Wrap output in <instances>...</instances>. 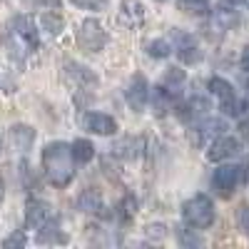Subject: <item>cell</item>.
Wrapping results in <instances>:
<instances>
[{
    "label": "cell",
    "instance_id": "9c48e42d",
    "mask_svg": "<svg viewBox=\"0 0 249 249\" xmlns=\"http://www.w3.org/2000/svg\"><path fill=\"white\" fill-rule=\"evenodd\" d=\"M175 40H177V55H179V60L184 62V65H195V62H199L202 53H199V48L195 45L192 35L175 30Z\"/></svg>",
    "mask_w": 249,
    "mask_h": 249
},
{
    "label": "cell",
    "instance_id": "f1b7e54d",
    "mask_svg": "<svg viewBox=\"0 0 249 249\" xmlns=\"http://www.w3.org/2000/svg\"><path fill=\"white\" fill-rule=\"evenodd\" d=\"M25 242H28V239H25V234L18 230V232H13L10 237H5V239H3V247H5V249H10V247H23Z\"/></svg>",
    "mask_w": 249,
    "mask_h": 249
},
{
    "label": "cell",
    "instance_id": "277c9868",
    "mask_svg": "<svg viewBox=\"0 0 249 249\" xmlns=\"http://www.w3.org/2000/svg\"><path fill=\"white\" fill-rule=\"evenodd\" d=\"M239 177H242V167H237V164H219V167L214 170V175H212L214 192L219 197H230L237 190Z\"/></svg>",
    "mask_w": 249,
    "mask_h": 249
},
{
    "label": "cell",
    "instance_id": "7402d4cb",
    "mask_svg": "<svg viewBox=\"0 0 249 249\" xmlns=\"http://www.w3.org/2000/svg\"><path fill=\"white\" fill-rule=\"evenodd\" d=\"M179 8L190 15H204L210 13V0H179Z\"/></svg>",
    "mask_w": 249,
    "mask_h": 249
},
{
    "label": "cell",
    "instance_id": "f546056e",
    "mask_svg": "<svg viewBox=\"0 0 249 249\" xmlns=\"http://www.w3.org/2000/svg\"><path fill=\"white\" fill-rule=\"evenodd\" d=\"M177 239H179L182 244H187V247H197V244L202 242L197 234H190V230H182V232H177Z\"/></svg>",
    "mask_w": 249,
    "mask_h": 249
},
{
    "label": "cell",
    "instance_id": "e0dca14e",
    "mask_svg": "<svg viewBox=\"0 0 249 249\" xmlns=\"http://www.w3.org/2000/svg\"><path fill=\"white\" fill-rule=\"evenodd\" d=\"M152 107H155V115L162 117L167 115V110L172 107V95L167 88H155V95H152Z\"/></svg>",
    "mask_w": 249,
    "mask_h": 249
},
{
    "label": "cell",
    "instance_id": "3957f363",
    "mask_svg": "<svg viewBox=\"0 0 249 249\" xmlns=\"http://www.w3.org/2000/svg\"><path fill=\"white\" fill-rule=\"evenodd\" d=\"M77 45L88 53H100L107 45V30L102 28L100 20H95V18L82 20L77 28Z\"/></svg>",
    "mask_w": 249,
    "mask_h": 249
},
{
    "label": "cell",
    "instance_id": "4316f807",
    "mask_svg": "<svg viewBox=\"0 0 249 249\" xmlns=\"http://www.w3.org/2000/svg\"><path fill=\"white\" fill-rule=\"evenodd\" d=\"M237 227L249 237V204H239L237 207Z\"/></svg>",
    "mask_w": 249,
    "mask_h": 249
},
{
    "label": "cell",
    "instance_id": "f35d334b",
    "mask_svg": "<svg viewBox=\"0 0 249 249\" xmlns=\"http://www.w3.org/2000/svg\"><path fill=\"white\" fill-rule=\"evenodd\" d=\"M247 5H249V0H247Z\"/></svg>",
    "mask_w": 249,
    "mask_h": 249
},
{
    "label": "cell",
    "instance_id": "8992f818",
    "mask_svg": "<svg viewBox=\"0 0 249 249\" xmlns=\"http://www.w3.org/2000/svg\"><path fill=\"white\" fill-rule=\"evenodd\" d=\"M82 127L92 135H115L117 122H115V117H110L105 112H88L82 117Z\"/></svg>",
    "mask_w": 249,
    "mask_h": 249
},
{
    "label": "cell",
    "instance_id": "d4e9b609",
    "mask_svg": "<svg viewBox=\"0 0 249 249\" xmlns=\"http://www.w3.org/2000/svg\"><path fill=\"white\" fill-rule=\"evenodd\" d=\"M70 3L80 10H105L110 5V0H70Z\"/></svg>",
    "mask_w": 249,
    "mask_h": 249
},
{
    "label": "cell",
    "instance_id": "2e32d148",
    "mask_svg": "<svg viewBox=\"0 0 249 249\" xmlns=\"http://www.w3.org/2000/svg\"><path fill=\"white\" fill-rule=\"evenodd\" d=\"M70 155H72L75 162L88 164V162L95 157V144H92L90 140H85V137H77V140L70 144Z\"/></svg>",
    "mask_w": 249,
    "mask_h": 249
},
{
    "label": "cell",
    "instance_id": "52a82bcc",
    "mask_svg": "<svg viewBox=\"0 0 249 249\" xmlns=\"http://www.w3.org/2000/svg\"><path fill=\"white\" fill-rule=\"evenodd\" d=\"M10 28H13V33L18 37L25 40L30 50L37 48V23H35V18H30V15H15Z\"/></svg>",
    "mask_w": 249,
    "mask_h": 249
},
{
    "label": "cell",
    "instance_id": "4fadbf2b",
    "mask_svg": "<svg viewBox=\"0 0 249 249\" xmlns=\"http://www.w3.org/2000/svg\"><path fill=\"white\" fill-rule=\"evenodd\" d=\"M10 140H13V144L20 152H28L33 147V142H35V130L30 127V124H13L10 127Z\"/></svg>",
    "mask_w": 249,
    "mask_h": 249
},
{
    "label": "cell",
    "instance_id": "ac0fdd59",
    "mask_svg": "<svg viewBox=\"0 0 249 249\" xmlns=\"http://www.w3.org/2000/svg\"><path fill=\"white\" fill-rule=\"evenodd\" d=\"M207 88H210V92H212V95H217V97H219V102L237 97V95H234V90H232V85H230V82H227L224 77H210Z\"/></svg>",
    "mask_w": 249,
    "mask_h": 249
},
{
    "label": "cell",
    "instance_id": "1f68e13d",
    "mask_svg": "<svg viewBox=\"0 0 249 249\" xmlns=\"http://www.w3.org/2000/svg\"><path fill=\"white\" fill-rule=\"evenodd\" d=\"M187 137H190L192 147H202V142H204V135L199 132V127H192V130H187Z\"/></svg>",
    "mask_w": 249,
    "mask_h": 249
},
{
    "label": "cell",
    "instance_id": "d6a6232c",
    "mask_svg": "<svg viewBox=\"0 0 249 249\" xmlns=\"http://www.w3.org/2000/svg\"><path fill=\"white\" fill-rule=\"evenodd\" d=\"M144 234L152 237V239H162L164 237V224H150L147 230H144Z\"/></svg>",
    "mask_w": 249,
    "mask_h": 249
},
{
    "label": "cell",
    "instance_id": "cb8c5ba5",
    "mask_svg": "<svg viewBox=\"0 0 249 249\" xmlns=\"http://www.w3.org/2000/svg\"><path fill=\"white\" fill-rule=\"evenodd\" d=\"M184 80H187V72H184L182 68H177V65H172V68L164 70V82H167L170 88H179Z\"/></svg>",
    "mask_w": 249,
    "mask_h": 249
},
{
    "label": "cell",
    "instance_id": "30bf717a",
    "mask_svg": "<svg viewBox=\"0 0 249 249\" xmlns=\"http://www.w3.org/2000/svg\"><path fill=\"white\" fill-rule=\"evenodd\" d=\"M242 150V144L237 137H219L214 144H212V150L207 152V160H212V162H222L227 157H232Z\"/></svg>",
    "mask_w": 249,
    "mask_h": 249
},
{
    "label": "cell",
    "instance_id": "6da1fadb",
    "mask_svg": "<svg viewBox=\"0 0 249 249\" xmlns=\"http://www.w3.org/2000/svg\"><path fill=\"white\" fill-rule=\"evenodd\" d=\"M43 170L50 184L55 187H68L75 177V160L70 155V144L65 142H50L43 150Z\"/></svg>",
    "mask_w": 249,
    "mask_h": 249
},
{
    "label": "cell",
    "instance_id": "d6986e66",
    "mask_svg": "<svg viewBox=\"0 0 249 249\" xmlns=\"http://www.w3.org/2000/svg\"><path fill=\"white\" fill-rule=\"evenodd\" d=\"M237 23H239V18H237V13L232 8H222V10L214 13V25L219 30H232Z\"/></svg>",
    "mask_w": 249,
    "mask_h": 249
},
{
    "label": "cell",
    "instance_id": "4dcf8cb0",
    "mask_svg": "<svg viewBox=\"0 0 249 249\" xmlns=\"http://www.w3.org/2000/svg\"><path fill=\"white\" fill-rule=\"evenodd\" d=\"M177 117L179 120H184V122H190L192 117H195V112H192V107H190V102H184V105H177Z\"/></svg>",
    "mask_w": 249,
    "mask_h": 249
},
{
    "label": "cell",
    "instance_id": "5b68a950",
    "mask_svg": "<svg viewBox=\"0 0 249 249\" xmlns=\"http://www.w3.org/2000/svg\"><path fill=\"white\" fill-rule=\"evenodd\" d=\"M147 97H150V85H147V77L144 75H132V80H130V85H127V90H124V100H127V105L135 110V112H140L144 105H147Z\"/></svg>",
    "mask_w": 249,
    "mask_h": 249
},
{
    "label": "cell",
    "instance_id": "e575fe53",
    "mask_svg": "<svg viewBox=\"0 0 249 249\" xmlns=\"http://www.w3.org/2000/svg\"><path fill=\"white\" fill-rule=\"evenodd\" d=\"M239 135L249 140V120H242V122H239Z\"/></svg>",
    "mask_w": 249,
    "mask_h": 249
},
{
    "label": "cell",
    "instance_id": "603a6c76",
    "mask_svg": "<svg viewBox=\"0 0 249 249\" xmlns=\"http://www.w3.org/2000/svg\"><path fill=\"white\" fill-rule=\"evenodd\" d=\"M147 53H150V57H167L170 53H172V45H170V40H152V43H147Z\"/></svg>",
    "mask_w": 249,
    "mask_h": 249
},
{
    "label": "cell",
    "instance_id": "8fae6325",
    "mask_svg": "<svg viewBox=\"0 0 249 249\" xmlns=\"http://www.w3.org/2000/svg\"><path fill=\"white\" fill-rule=\"evenodd\" d=\"M144 20V5L140 0H122L120 5V23L127 28H137Z\"/></svg>",
    "mask_w": 249,
    "mask_h": 249
},
{
    "label": "cell",
    "instance_id": "d590c367",
    "mask_svg": "<svg viewBox=\"0 0 249 249\" xmlns=\"http://www.w3.org/2000/svg\"><path fill=\"white\" fill-rule=\"evenodd\" d=\"M242 0H222V8H237Z\"/></svg>",
    "mask_w": 249,
    "mask_h": 249
},
{
    "label": "cell",
    "instance_id": "9a60e30c",
    "mask_svg": "<svg viewBox=\"0 0 249 249\" xmlns=\"http://www.w3.org/2000/svg\"><path fill=\"white\" fill-rule=\"evenodd\" d=\"M77 210L80 212H88V214H92V212H100L102 210V195L97 192V190H82L80 192V197H77Z\"/></svg>",
    "mask_w": 249,
    "mask_h": 249
},
{
    "label": "cell",
    "instance_id": "484cf974",
    "mask_svg": "<svg viewBox=\"0 0 249 249\" xmlns=\"http://www.w3.org/2000/svg\"><path fill=\"white\" fill-rule=\"evenodd\" d=\"M135 207H137V202H135V197H124L120 204H117V214L122 217V219H130L132 214H135Z\"/></svg>",
    "mask_w": 249,
    "mask_h": 249
},
{
    "label": "cell",
    "instance_id": "83f0119b",
    "mask_svg": "<svg viewBox=\"0 0 249 249\" xmlns=\"http://www.w3.org/2000/svg\"><path fill=\"white\" fill-rule=\"evenodd\" d=\"M190 107H192V112L197 117V115H207L212 105H210V100H207V97H192L190 100Z\"/></svg>",
    "mask_w": 249,
    "mask_h": 249
},
{
    "label": "cell",
    "instance_id": "8d00e7d4",
    "mask_svg": "<svg viewBox=\"0 0 249 249\" xmlns=\"http://www.w3.org/2000/svg\"><path fill=\"white\" fill-rule=\"evenodd\" d=\"M0 199H3V182H0Z\"/></svg>",
    "mask_w": 249,
    "mask_h": 249
},
{
    "label": "cell",
    "instance_id": "44dd1931",
    "mask_svg": "<svg viewBox=\"0 0 249 249\" xmlns=\"http://www.w3.org/2000/svg\"><path fill=\"white\" fill-rule=\"evenodd\" d=\"M37 242L40 244H48V242H68V234H60L55 230V224H43L37 232Z\"/></svg>",
    "mask_w": 249,
    "mask_h": 249
},
{
    "label": "cell",
    "instance_id": "ab89813d",
    "mask_svg": "<svg viewBox=\"0 0 249 249\" xmlns=\"http://www.w3.org/2000/svg\"><path fill=\"white\" fill-rule=\"evenodd\" d=\"M247 85H249V82H247Z\"/></svg>",
    "mask_w": 249,
    "mask_h": 249
},
{
    "label": "cell",
    "instance_id": "5bb4252c",
    "mask_svg": "<svg viewBox=\"0 0 249 249\" xmlns=\"http://www.w3.org/2000/svg\"><path fill=\"white\" fill-rule=\"evenodd\" d=\"M37 28L43 30L45 35H50V37H55V35H60L62 33V28H65V20H62V15L60 13H43L37 18Z\"/></svg>",
    "mask_w": 249,
    "mask_h": 249
},
{
    "label": "cell",
    "instance_id": "ba28073f",
    "mask_svg": "<svg viewBox=\"0 0 249 249\" xmlns=\"http://www.w3.org/2000/svg\"><path fill=\"white\" fill-rule=\"evenodd\" d=\"M65 75H68V80H72L75 85L82 90V88H95L97 85V75L88 68V65H80V62H72V60H68L65 62Z\"/></svg>",
    "mask_w": 249,
    "mask_h": 249
},
{
    "label": "cell",
    "instance_id": "7a4b0ae2",
    "mask_svg": "<svg viewBox=\"0 0 249 249\" xmlns=\"http://www.w3.org/2000/svg\"><path fill=\"white\" fill-rule=\"evenodd\" d=\"M182 217L192 230H207V227L214 224L217 212H214L212 199L207 195H195L192 199H187L182 204Z\"/></svg>",
    "mask_w": 249,
    "mask_h": 249
},
{
    "label": "cell",
    "instance_id": "ffe728a7",
    "mask_svg": "<svg viewBox=\"0 0 249 249\" xmlns=\"http://www.w3.org/2000/svg\"><path fill=\"white\" fill-rule=\"evenodd\" d=\"M199 132L207 137V135H212V137H219V135H224L227 132V122L224 120H219V117H212V120H207V122H202L199 124Z\"/></svg>",
    "mask_w": 249,
    "mask_h": 249
},
{
    "label": "cell",
    "instance_id": "74e56055",
    "mask_svg": "<svg viewBox=\"0 0 249 249\" xmlns=\"http://www.w3.org/2000/svg\"><path fill=\"white\" fill-rule=\"evenodd\" d=\"M0 152H3V137H0Z\"/></svg>",
    "mask_w": 249,
    "mask_h": 249
},
{
    "label": "cell",
    "instance_id": "836d02e7",
    "mask_svg": "<svg viewBox=\"0 0 249 249\" xmlns=\"http://www.w3.org/2000/svg\"><path fill=\"white\" fill-rule=\"evenodd\" d=\"M239 65H242V70L244 72H249V45L242 50V57H239Z\"/></svg>",
    "mask_w": 249,
    "mask_h": 249
},
{
    "label": "cell",
    "instance_id": "7c38bea8",
    "mask_svg": "<svg viewBox=\"0 0 249 249\" xmlns=\"http://www.w3.org/2000/svg\"><path fill=\"white\" fill-rule=\"evenodd\" d=\"M45 222H48V204L30 197L28 204H25V224L30 227V230H40Z\"/></svg>",
    "mask_w": 249,
    "mask_h": 249
}]
</instances>
